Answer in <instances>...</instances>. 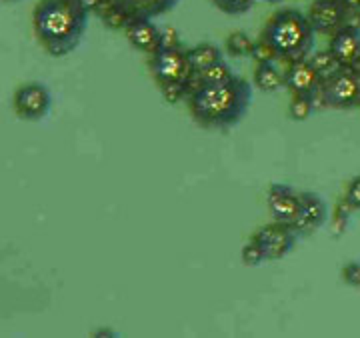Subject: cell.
<instances>
[{"mask_svg":"<svg viewBox=\"0 0 360 338\" xmlns=\"http://www.w3.org/2000/svg\"><path fill=\"white\" fill-rule=\"evenodd\" d=\"M310 65L316 68V72L321 74V78L330 77V74H335L336 70L340 68V63L335 58V54L330 51H319V52H312L310 54Z\"/></svg>","mask_w":360,"mask_h":338,"instance_id":"21","label":"cell"},{"mask_svg":"<svg viewBox=\"0 0 360 338\" xmlns=\"http://www.w3.org/2000/svg\"><path fill=\"white\" fill-rule=\"evenodd\" d=\"M266 207H269L272 221L292 226L300 214V193L288 184H281V182L270 184Z\"/></svg>","mask_w":360,"mask_h":338,"instance_id":"8","label":"cell"},{"mask_svg":"<svg viewBox=\"0 0 360 338\" xmlns=\"http://www.w3.org/2000/svg\"><path fill=\"white\" fill-rule=\"evenodd\" d=\"M342 198L347 200L354 212H360V176H354L352 181L348 182Z\"/></svg>","mask_w":360,"mask_h":338,"instance_id":"27","label":"cell"},{"mask_svg":"<svg viewBox=\"0 0 360 338\" xmlns=\"http://www.w3.org/2000/svg\"><path fill=\"white\" fill-rule=\"evenodd\" d=\"M160 92H162V96H165V100L168 104H176L182 98L188 96V82H167V84H160Z\"/></svg>","mask_w":360,"mask_h":338,"instance_id":"25","label":"cell"},{"mask_svg":"<svg viewBox=\"0 0 360 338\" xmlns=\"http://www.w3.org/2000/svg\"><path fill=\"white\" fill-rule=\"evenodd\" d=\"M342 280L352 288H360V262L359 260H352L345 264L342 268Z\"/></svg>","mask_w":360,"mask_h":338,"instance_id":"29","label":"cell"},{"mask_svg":"<svg viewBox=\"0 0 360 338\" xmlns=\"http://www.w3.org/2000/svg\"><path fill=\"white\" fill-rule=\"evenodd\" d=\"M2 2H16V0H2Z\"/></svg>","mask_w":360,"mask_h":338,"instance_id":"33","label":"cell"},{"mask_svg":"<svg viewBox=\"0 0 360 338\" xmlns=\"http://www.w3.org/2000/svg\"><path fill=\"white\" fill-rule=\"evenodd\" d=\"M255 84L262 92H276L284 86V72H281L274 63L257 65L255 70Z\"/></svg>","mask_w":360,"mask_h":338,"instance_id":"18","label":"cell"},{"mask_svg":"<svg viewBox=\"0 0 360 338\" xmlns=\"http://www.w3.org/2000/svg\"><path fill=\"white\" fill-rule=\"evenodd\" d=\"M264 260H269V254H266V248L262 245V240L258 238V234H255L248 242L243 248V262L246 266H258L262 264Z\"/></svg>","mask_w":360,"mask_h":338,"instance_id":"22","label":"cell"},{"mask_svg":"<svg viewBox=\"0 0 360 338\" xmlns=\"http://www.w3.org/2000/svg\"><path fill=\"white\" fill-rule=\"evenodd\" d=\"M92 337H118L115 330H108V328H101V330H94Z\"/></svg>","mask_w":360,"mask_h":338,"instance_id":"31","label":"cell"},{"mask_svg":"<svg viewBox=\"0 0 360 338\" xmlns=\"http://www.w3.org/2000/svg\"><path fill=\"white\" fill-rule=\"evenodd\" d=\"M322 78L316 72V68L310 65L309 58L288 63L284 70V86L292 94H316L321 86Z\"/></svg>","mask_w":360,"mask_h":338,"instance_id":"12","label":"cell"},{"mask_svg":"<svg viewBox=\"0 0 360 338\" xmlns=\"http://www.w3.org/2000/svg\"><path fill=\"white\" fill-rule=\"evenodd\" d=\"M51 103L52 98L49 89L39 82H30V84L20 86L14 94V112L22 120L34 122V120H40L49 115Z\"/></svg>","mask_w":360,"mask_h":338,"instance_id":"7","label":"cell"},{"mask_svg":"<svg viewBox=\"0 0 360 338\" xmlns=\"http://www.w3.org/2000/svg\"><path fill=\"white\" fill-rule=\"evenodd\" d=\"M89 16L80 0H40L32 14V28L51 56H66L80 46Z\"/></svg>","mask_w":360,"mask_h":338,"instance_id":"1","label":"cell"},{"mask_svg":"<svg viewBox=\"0 0 360 338\" xmlns=\"http://www.w3.org/2000/svg\"><path fill=\"white\" fill-rule=\"evenodd\" d=\"M80 2H82V6H84L89 13H98L101 6H103L106 0H80Z\"/></svg>","mask_w":360,"mask_h":338,"instance_id":"30","label":"cell"},{"mask_svg":"<svg viewBox=\"0 0 360 338\" xmlns=\"http://www.w3.org/2000/svg\"><path fill=\"white\" fill-rule=\"evenodd\" d=\"M188 58H191V65H193L194 72H200V70L212 66L214 63L222 60V52L212 42H200V44H196L194 48L188 51Z\"/></svg>","mask_w":360,"mask_h":338,"instance_id":"17","label":"cell"},{"mask_svg":"<svg viewBox=\"0 0 360 338\" xmlns=\"http://www.w3.org/2000/svg\"><path fill=\"white\" fill-rule=\"evenodd\" d=\"M328 51L335 54L340 66L360 68V30L359 26L345 25L330 37Z\"/></svg>","mask_w":360,"mask_h":338,"instance_id":"10","label":"cell"},{"mask_svg":"<svg viewBox=\"0 0 360 338\" xmlns=\"http://www.w3.org/2000/svg\"><path fill=\"white\" fill-rule=\"evenodd\" d=\"M316 30L310 25L309 16L296 8H283L274 13L266 20L260 32V40L270 44L278 60L295 63L302 58H310L314 48Z\"/></svg>","mask_w":360,"mask_h":338,"instance_id":"3","label":"cell"},{"mask_svg":"<svg viewBox=\"0 0 360 338\" xmlns=\"http://www.w3.org/2000/svg\"><path fill=\"white\" fill-rule=\"evenodd\" d=\"M255 2L257 0H212V4L220 13L229 14V16H240V14L248 13Z\"/></svg>","mask_w":360,"mask_h":338,"instance_id":"24","label":"cell"},{"mask_svg":"<svg viewBox=\"0 0 360 338\" xmlns=\"http://www.w3.org/2000/svg\"><path fill=\"white\" fill-rule=\"evenodd\" d=\"M124 8H129L134 18H155L160 14L170 13L179 0H116Z\"/></svg>","mask_w":360,"mask_h":338,"instance_id":"14","label":"cell"},{"mask_svg":"<svg viewBox=\"0 0 360 338\" xmlns=\"http://www.w3.org/2000/svg\"><path fill=\"white\" fill-rule=\"evenodd\" d=\"M179 46H182L179 30L174 26L160 28V48H179Z\"/></svg>","mask_w":360,"mask_h":338,"instance_id":"28","label":"cell"},{"mask_svg":"<svg viewBox=\"0 0 360 338\" xmlns=\"http://www.w3.org/2000/svg\"><path fill=\"white\" fill-rule=\"evenodd\" d=\"M326 219H328V207L324 198L310 190L300 193V214L292 224V230L298 236H310L321 230L326 224Z\"/></svg>","mask_w":360,"mask_h":338,"instance_id":"9","label":"cell"},{"mask_svg":"<svg viewBox=\"0 0 360 338\" xmlns=\"http://www.w3.org/2000/svg\"><path fill=\"white\" fill-rule=\"evenodd\" d=\"M252 104V86L240 77L206 84L188 94L193 118L205 129H231L246 117Z\"/></svg>","mask_w":360,"mask_h":338,"instance_id":"2","label":"cell"},{"mask_svg":"<svg viewBox=\"0 0 360 338\" xmlns=\"http://www.w3.org/2000/svg\"><path fill=\"white\" fill-rule=\"evenodd\" d=\"M316 108L350 110L360 106V68L340 66L335 74L322 78L314 94Z\"/></svg>","mask_w":360,"mask_h":338,"instance_id":"4","label":"cell"},{"mask_svg":"<svg viewBox=\"0 0 360 338\" xmlns=\"http://www.w3.org/2000/svg\"><path fill=\"white\" fill-rule=\"evenodd\" d=\"M124 34L136 51L155 54L160 48V28L153 22V18H132L124 28Z\"/></svg>","mask_w":360,"mask_h":338,"instance_id":"13","label":"cell"},{"mask_svg":"<svg viewBox=\"0 0 360 338\" xmlns=\"http://www.w3.org/2000/svg\"><path fill=\"white\" fill-rule=\"evenodd\" d=\"M255 44L257 42L250 39L246 32L236 30V32L229 34V39H226V51L232 56H250L252 51H255Z\"/></svg>","mask_w":360,"mask_h":338,"instance_id":"20","label":"cell"},{"mask_svg":"<svg viewBox=\"0 0 360 338\" xmlns=\"http://www.w3.org/2000/svg\"><path fill=\"white\" fill-rule=\"evenodd\" d=\"M316 108V100L312 94H292V100H290V118L296 122H304L309 120V117L314 112Z\"/></svg>","mask_w":360,"mask_h":338,"instance_id":"19","label":"cell"},{"mask_svg":"<svg viewBox=\"0 0 360 338\" xmlns=\"http://www.w3.org/2000/svg\"><path fill=\"white\" fill-rule=\"evenodd\" d=\"M232 77L234 74H232L231 66L226 65L224 60H219V63H214V65L200 70V72H194L193 78L188 80V94L194 89H200V86H206V84H219V82H224V80H229Z\"/></svg>","mask_w":360,"mask_h":338,"instance_id":"15","label":"cell"},{"mask_svg":"<svg viewBox=\"0 0 360 338\" xmlns=\"http://www.w3.org/2000/svg\"><path fill=\"white\" fill-rule=\"evenodd\" d=\"M307 16L316 32L333 37L336 30L348 25L350 13L345 0H312Z\"/></svg>","mask_w":360,"mask_h":338,"instance_id":"6","label":"cell"},{"mask_svg":"<svg viewBox=\"0 0 360 338\" xmlns=\"http://www.w3.org/2000/svg\"><path fill=\"white\" fill-rule=\"evenodd\" d=\"M352 208L348 204L347 200H338V204L335 208V214H333V236H342L345 230L348 228V222H350V216H352Z\"/></svg>","mask_w":360,"mask_h":338,"instance_id":"23","label":"cell"},{"mask_svg":"<svg viewBox=\"0 0 360 338\" xmlns=\"http://www.w3.org/2000/svg\"><path fill=\"white\" fill-rule=\"evenodd\" d=\"M255 60H257V65H264V63H276L278 60V56H276V52L274 48L266 44L264 40H257V44H255V51L250 54Z\"/></svg>","mask_w":360,"mask_h":338,"instance_id":"26","label":"cell"},{"mask_svg":"<svg viewBox=\"0 0 360 338\" xmlns=\"http://www.w3.org/2000/svg\"><path fill=\"white\" fill-rule=\"evenodd\" d=\"M258 238L262 240V245L266 248L269 260H281L284 259L296 245L298 234L292 230L290 224H283V222H274L260 228L258 230Z\"/></svg>","mask_w":360,"mask_h":338,"instance_id":"11","label":"cell"},{"mask_svg":"<svg viewBox=\"0 0 360 338\" xmlns=\"http://www.w3.org/2000/svg\"><path fill=\"white\" fill-rule=\"evenodd\" d=\"M262 2H269V4H278V2H284V0H262Z\"/></svg>","mask_w":360,"mask_h":338,"instance_id":"32","label":"cell"},{"mask_svg":"<svg viewBox=\"0 0 360 338\" xmlns=\"http://www.w3.org/2000/svg\"><path fill=\"white\" fill-rule=\"evenodd\" d=\"M150 72L156 84L167 82H188L194 74V68L188 58V51L179 48H158L150 54Z\"/></svg>","mask_w":360,"mask_h":338,"instance_id":"5","label":"cell"},{"mask_svg":"<svg viewBox=\"0 0 360 338\" xmlns=\"http://www.w3.org/2000/svg\"><path fill=\"white\" fill-rule=\"evenodd\" d=\"M96 14L101 16V20L104 22V26L110 28V30H124V28L130 25V20L134 18V16L130 14L129 8H124V6L118 4L116 0H106L103 6H101V11Z\"/></svg>","mask_w":360,"mask_h":338,"instance_id":"16","label":"cell"}]
</instances>
